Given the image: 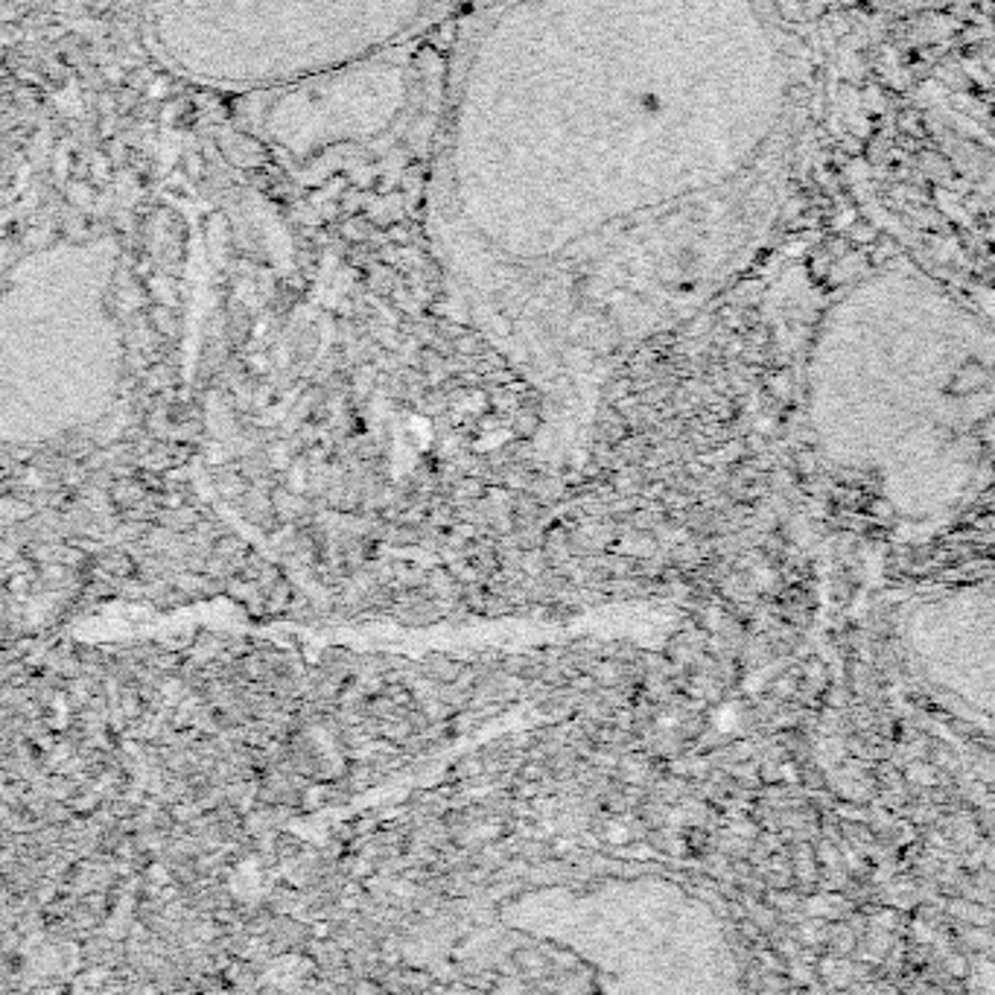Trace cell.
<instances>
[{"label":"cell","instance_id":"1","mask_svg":"<svg viewBox=\"0 0 995 995\" xmlns=\"http://www.w3.org/2000/svg\"><path fill=\"white\" fill-rule=\"evenodd\" d=\"M780 56L741 0H496L450 65L429 243L502 342L585 371L666 280L677 216L777 126Z\"/></svg>","mask_w":995,"mask_h":995},{"label":"cell","instance_id":"2","mask_svg":"<svg viewBox=\"0 0 995 995\" xmlns=\"http://www.w3.org/2000/svg\"><path fill=\"white\" fill-rule=\"evenodd\" d=\"M445 0H143L158 62L246 97L406 47Z\"/></svg>","mask_w":995,"mask_h":995},{"label":"cell","instance_id":"3","mask_svg":"<svg viewBox=\"0 0 995 995\" xmlns=\"http://www.w3.org/2000/svg\"><path fill=\"white\" fill-rule=\"evenodd\" d=\"M411 71L404 47L255 94V132L292 161L379 140L404 117Z\"/></svg>","mask_w":995,"mask_h":995},{"label":"cell","instance_id":"4","mask_svg":"<svg viewBox=\"0 0 995 995\" xmlns=\"http://www.w3.org/2000/svg\"><path fill=\"white\" fill-rule=\"evenodd\" d=\"M514 966H520V970H526V972L541 970L543 957L537 954V949H520V952H514Z\"/></svg>","mask_w":995,"mask_h":995},{"label":"cell","instance_id":"5","mask_svg":"<svg viewBox=\"0 0 995 995\" xmlns=\"http://www.w3.org/2000/svg\"><path fill=\"white\" fill-rule=\"evenodd\" d=\"M304 479H307L304 468H301V464H292V468H289V485L287 488L298 494V491H304V485H307Z\"/></svg>","mask_w":995,"mask_h":995},{"label":"cell","instance_id":"6","mask_svg":"<svg viewBox=\"0 0 995 995\" xmlns=\"http://www.w3.org/2000/svg\"><path fill=\"white\" fill-rule=\"evenodd\" d=\"M482 771H485V766H482V762H479L477 757L464 759V762H461V766H459L461 777H479V773H482Z\"/></svg>","mask_w":995,"mask_h":995},{"label":"cell","instance_id":"7","mask_svg":"<svg viewBox=\"0 0 995 995\" xmlns=\"http://www.w3.org/2000/svg\"><path fill=\"white\" fill-rule=\"evenodd\" d=\"M42 573H44V578H50V581H58V578L65 576V567H58V564H44L42 567Z\"/></svg>","mask_w":995,"mask_h":995},{"label":"cell","instance_id":"8","mask_svg":"<svg viewBox=\"0 0 995 995\" xmlns=\"http://www.w3.org/2000/svg\"><path fill=\"white\" fill-rule=\"evenodd\" d=\"M541 773H543V768L537 766V762H528V766H523V777H526V780H537Z\"/></svg>","mask_w":995,"mask_h":995},{"label":"cell","instance_id":"9","mask_svg":"<svg viewBox=\"0 0 995 995\" xmlns=\"http://www.w3.org/2000/svg\"><path fill=\"white\" fill-rule=\"evenodd\" d=\"M541 567L543 564L537 555H526V560H523V569H528V573H535V569H541Z\"/></svg>","mask_w":995,"mask_h":995},{"label":"cell","instance_id":"10","mask_svg":"<svg viewBox=\"0 0 995 995\" xmlns=\"http://www.w3.org/2000/svg\"><path fill=\"white\" fill-rule=\"evenodd\" d=\"M523 505H532V500H523ZM528 511H532V514H537V505H535V509H520V514H528Z\"/></svg>","mask_w":995,"mask_h":995}]
</instances>
